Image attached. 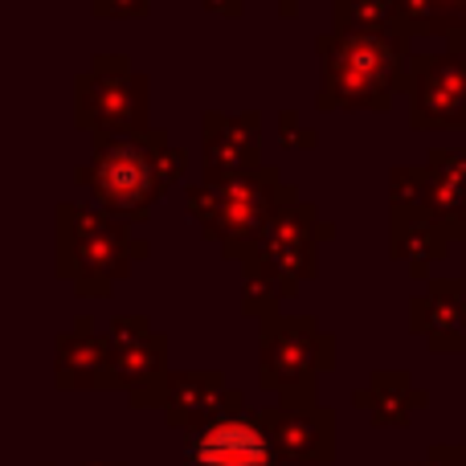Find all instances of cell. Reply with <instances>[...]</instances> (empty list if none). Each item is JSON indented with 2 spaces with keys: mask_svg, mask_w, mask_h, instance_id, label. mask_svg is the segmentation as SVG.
Masks as SVG:
<instances>
[{
  "mask_svg": "<svg viewBox=\"0 0 466 466\" xmlns=\"http://www.w3.org/2000/svg\"><path fill=\"white\" fill-rule=\"evenodd\" d=\"M185 172L188 152L172 147L168 131L156 127L147 136H95V160L82 164L74 180L103 213L119 221H147L164 193L185 180Z\"/></svg>",
  "mask_w": 466,
  "mask_h": 466,
  "instance_id": "obj_1",
  "label": "cell"
},
{
  "mask_svg": "<svg viewBox=\"0 0 466 466\" xmlns=\"http://www.w3.org/2000/svg\"><path fill=\"white\" fill-rule=\"evenodd\" d=\"M319 111H389L393 98L410 95V37H352L319 33Z\"/></svg>",
  "mask_w": 466,
  "mask_h": 466,
  "instance_id": "obj_2",
  "label": "cell"
},
{
  "mask_svg": "<svg viewBox=\"0 0 466 466\" xmlns=\"http://www.w3.org/2000/svg\"><path fill=\"white\" fill-rule=\"evenodd\" d=\"M54 270L78 299H111L115 282L131 274V262L152 254V241L136 238L127 221L103 209L62 201L54 209Z\"/></svg>",
  "mask_w": 466,
  "mask_h": 466,
  "instance_id": "obj_3",
  "label": "cell"
},
{
  "mask_svg": "<svg viewBox=\"0 0 466 466\" xmlns=\"http://www.w3.org/2000/svg\"><path fill=\"white\" fill-rule=\"evenodd\" d=\"M295 193V185H287L279 172V164H262V168L233 177L226 185H193L185 193L188 218L197 221L205 241L221 246L226 262H241L249 249V241L262 233L270 221V213L279 209L287 197Z\"/></svg>",
  "mask_w": 466,
  "mask_h": 466,
  "instance_id": "obj_4",
  "label": "cell"
},
{
  "mask_svg": "<svg viewBox=\"0 0 466 466\" xmlns=\"http://www.w3.org/2000/svg\"><path fill=\"white\" fill-rule=\"evenodd\" d=\"M336 238V226L319 218L311 201L299 197V188L270 213L254 241H249L246 258H241V279H262L282 295V303L303 290L319 274V241Z\"/></svg>",
  "mask_w": 466,
  "mask_h": 466,
  "instance_id": "obj_5",
  "label": "cell"
},
{
  "mask_svg": "<svg viewBox=\"0 0 466 466\" xmlns=\"http://www.w3.org/2000/svg\"><path fill=\"white\" fill-rule=\"evenodd\" d=\"M258 380L279 393L287 410L315 405L319 372L336 369V336L319 328L315 315H270L258 319Z\"/></svg>",
  "mask_w": 466,
  "mask_h": 466,
  "instance_id": "obj_6",
  "label": "cell"
},
{
  "mask_svg": "<svg viewBox=\"0 0 466 466\" xmlns=\"http://www.w3.org/2000/svg\"><path fill=\"white\" fill-rule=\"evenodd\" d=\"M74 127L95 136H147V74L131 70L123 54H95L74 78Z\"/></svg>",
  "mask_w": 466,
  "mask_h": 466,
  "instance_id": "obj_7",
  "label": "cell"
},
{
  "mask_svg": "<svg viewBox=\"0 0 466 466\" xmlns=\"http://www.w3.org/2000/svg\"><path fill=\"white\" fill-rule=\"evenodd\" d=\"M111 389H127L136 410H164L168 393V336L147 323V315H119L111 323Z\"/></svg>",
  "mask_w": 466,
  "mask_h": 466,
  "instance_id": "obj_8",
  "label": "cell"
},
{
  "mask_svg": "<svg viewBox=\"0 0 466 466\" xmlns=\"http://www.w3.org/2000/svg\"><path fill=\"white\" fill-rule=\"evenodd\" d=\"M410 127L466 131V54L462 49H438V54L410 57Z\"/></svg>",
  "mask_w": 466,
  "mask_h": 466,
  "instance_id": "obj_9",
  "label": "cell"
},
{
  "mask_svg": "<svg viewBox=\"0 0 466 466\" xmlns=\"http://www.w3.org/2000/svg\"><path fill=\"white\" fill-rule=\"evenodd\" d=\"M201 180L205 185H226L233 177L262 168V115L241 111V115H221L205 111L201 115Z\"/></svg>",
  "mask_w": 466,
  "mask_h": 466,
  "instance_id": "obj_10",
  "label": "cell"
},
{
  "mask_svg": "<svg viewBox=\"0 0 466 466\" xmlns=\"http://www.w3.org/2000/svg\"><path fill=\"white\" fill-rule=\"evenodd\" d=\"M188 466H274L279 451H274L266 426L258 413H233V418H218L205 430H197L185 446Z\"/></svg>",
  "mask_w": 466,
  "mask_h": 466,
  "instance_id": "obj_11",
  "label": "cell"
},
{
  "mask_svg": "<svg viewBox=\"0 0 466 466\" xmlns=\"http://www.w3.org/2000/svg\"><path fill=\"white\" fill-rule=\"evenodd\" d=\"M258 421L266 426L279 459L299 466H323L336 459V413L323 405H303V410L274 405L258 413Z\"/></svg>",
  "mask_w": 466,
  "mask_h": 466,
  "instance_id": "obj_12",
  "label": "cell"
},
{
  "mask_svg": "<svg viewBox=\"0 0 466 466\" xmlns=\"http://www.w3.org/2000/svg\"><path fill=\"white\" fill-rule=\"evenodd\" d=\"M246 413V397L226 385L221 372H172L164 393V418L177 430H205L218 418Z\"/></svg>",
  "mask_w": 466,
  "mask_h": 466,
  "instance_id": "obj_13",
  "label": "cell"
},
{
  "mask_svg": "<svg viewBox=\"0 0 466 466\" xmlns=\"http://www.w3.org/2000/svg\"><path fill=\"white\" fill-rule=\"evenodd\" d=\"M466 279H430L410 299V331L426 336L438 356L466 352Z\"/></svg>",
  "mask_w": 466,
  "mask_h": 466,
  "instance_id": "obj_14",
  "label": "cell"
},
{
  "mask_svg": "<svg viewBox=\"0 0 466 466\" xmlns=\"http://www.w3.org/2000/svg\"><path fill=\"white\" fill-rule=\"evenodd\" d=\"M57 389H111V336L95 328L90 315H78L70 331L54 339Z\"/></svg>",
  "mask_w": 466,
  "mask_h": 466,
  "instance_id": "obj_15",
  "label": "cell"
},
{
  "mask_svg": "<svg viewBox=\"0 0 466 466\" xmlns=\"http://www.w3.org/2000/svg\"><path fill=\"white\" fill-rule=\"evenodd\" d=\"M426 209L451 241H462L466 226V147H434L426 156Z\"/></svg>",
  "mask_w": 466,
  "mask_h": 466,
  "instance_id": "obj_16",
  "label": "cell"
},
{
  "mask_svg": "<svg viewBox=\"0 0 466 466\" xmlns=\"http://www.w3.org/2000/svg\"><path fill=\"white\" fill-rule=\"evenodd\" d=\"M451 233L430 218V209L418 213H389V258L410 266L413 279H426L430 266L451 254Z\"/></svg>",
  "mask_w": 466,
  "mask_h": 466,
  "instance_id": "obj_17",
  "label": "cell"
},
{
  "mask_svg": "<svg viewBox=\"0 0 466 466\" xmlns=\"http://www.w3.org/2000/svg\"><path fill=\"white\" fill-rule=\"evenodd\" d=\"M352 401H356V410H369L377 426H405L413 410H426L430 405V393L426 389H413L410 372L380 369L369 377V385L356 389Z\"/></svg>",
  "mask_w": 466,
  "mask_h": 466,
  "instance_id": "obj_18",
  "label": "cell"
},
{
  "mask_svg": "<svg viewBox=\"0 0 466 466\" xmlns=\"http://www.w3.org/2000/svg\"><path fill=\"white\" fill-rule=\"evenodd\" d=\"M401 33L410 41L446 37L451 49H462L466 0H401Z\"/></svg>",
  "mask_w": 466,
  "mask_h": 466,
  "instance_id": "obj_19",
  "label": "cell"
},
{
  "mask_svg": "<svg viewBox=\"0 0 466 466\" xmlns=\"http://www.w3.org/2000/svg\"><path fill=\"white\" fill-rule=\"evenodd\" d=\"M331 29L352 37H405L401 33V0H336Z\"/></svg>",
  "mask_w": 466,
  "mask_h": 466,
  "instance_id": "obj_20",
  "label": "cell"
},
{
  "mask_svg": "<svg viewBox=\"0 0 466 466\" xmlns=\"http://www.w3.org/2000/svg\"><path fill=\"white\" fill-rule=\"evenodd\" d=\"M279 144L282 147H303V152H311L315 144H319V136H315L311 127H303V119H299V111H279Z\"/></svg>",
  "mask_w": 466,
  "mask_h": 466,
  "instance_id": "obj_21",
  "label": "cell"
},
{
  "mask_svg": "<svg viewBox=\"0 0 466 466\" xmlns=\"http://www.w3.org/2000/svg\"><path fill=\"white\" fill-rule=\"evenodd\" d=\"M90 8L103 21H144L152 13V0H90Z\"/></svg>",
  "mask_w": 466,
  "mask_h": 466,
  "instance_id": "obj_22",
  "label": "cell"
},
{
  "mask_svg": "<svg viewBox=\"0 0 466 466\" xmlns=\"http://www.w3.org/2000/svg\"><path fill=\"white\" fill-rule=\"evenodd\" d=\"M201 5L218 16H229V21H238V16L246 13V0H201Z\"/></svg>",
  "mask_w": 466,
  "mask_h": 466,
  "instance_id": "obj_23",
  "label": "cell"
},
{
  "mask_svg": "<svg viewBox=\"0 0 466 466\" xmlns=\"http://www.w3.org/2000/svg\"><path fill=\"white\" fill-rule=\"evenodd\" d=\"M303 5H307V0H279V16H282V21H295Z\"/></svg>",
  "mask_w": 466,
  "mask_h": 466,
  "instance_id": "obj_24",
  "label": "cell"
},
{
  "mask_svg": "<svg viewBox=\"0 0 466 466\" xmlns=\"http://www.w3.org/2000/svg\"><path fill=\"white\" fill-rule=\"evenodd\" d=\"M462 279H466V246H462Z\"/></svg>",
  "mask_w": 466,
  "mask_h": 466,
  "instance_id": "obj_25",
  "label": "cell"
},
{
  "mask_svg": "<svg viewBox=\"0 0 466 466\" xmlns=\"http://www.w3.org/2000/svg\"><path fill=\"white\" fill-rule=\"evenodd\" d=\"M462 451H466V446H462Z\"/></svg>",
  "mask_w": 466,
  "mask_h": 466,
  "instance_id": "obj_26",
  "label": "cell"
}]
</instances>
